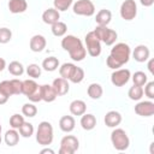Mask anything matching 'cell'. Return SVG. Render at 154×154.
Returning <instances> with one entry per match:
<instances>
[{
  "mask_svg": "<svg viewBox=\"0 0 154 154\" xmlns=\"http://www.w3.org/2000/svg\"><path fill=\"white\" fill-rule=\"evenodd\" d=\"M61 47L66 52H69L70 58L73 61H82L87 55V51H85L82 41L73 35L64 36V38L61 40Z\"/></svg>",
  "mask_w": 154,
  "mask_h": 154,
  "instance_id": "6da1fadb",
  "label": "cell"
},
{
  "mask_svg": "<svg viewBox=\"0 0 154 154\" xmlns=\"http://www.w3.org/2000/svg\"><path fill=\"white\" fill-rule=\"evenodd\" d=\"M53 126L49 122H41L36 130V142L41 146H49L53 142Z\"/></svg>",
  "mask_w": 154,
  "mask_h": 154,
  "instance_id": "7a4b0ae2",
  "label": "cell"
},
{
  "mask_svg": "<svg viewBox=\"0 0 154 154\" xmlns=\"http://www.w3.org/2000/svg\"><path fill=\"white\" fill-rule=\"evenodd\" d=\"M130 54H131V49H130L129 45H126L124 42L116 43L113 46V48L111 49V53H109L112 59L116 60V63L119 66H122V65H124V64H126L129 61Z\"/></svg>",
  "mask_w": 154,
  "mask_h": 154,
  "instance_id": "3957f363",
  "label": "cell"
},
{
  "mask_svg": "<svg viewBox=\"0 0 154 154\" xmlns=\"http://www.w3.org/2000/svg\"><path fill=\"white\" fill-rule=\"evenodd\" d=\"M22 94H24L31 102H38L42 100L41 99V85H38L34 79L23 81Z\"/></svg>",
  "mask_w": 154,
  "mask_h": 154,
  "instance_id": "277c9868",
  "label": "cell"
},
{
  "mask_svg": "<svg viewBox=\"0 0 154 154\" xmlns=\"http://www.w3.org/2000/svg\"><path fill=\"white\" fill-rule=\"evenodd\" d=\"M111 142H112L113 147L119 152L126 150L130 146L129 136L126 135L125 130H123V129H114L111 132Z\"/></svg>",
  "mask_w": 154,
  "mask_h": 154,
  "instance_id": "5b68a950",
  "label": "cell"
},
{
  "mask_svg": "<svg viewBox=\"0 0 154 154\" xmlns=\"http://www.w3.org/2000/svg\"><path fill=\"white\" fill-rule=\"evenodd\" d=\"M97 38L103 42L106 46H112L116 43V40L118 37V34L116 30L107 28V25H97L94 30Z\"/></svg>",
  "mask_w": 154,
  "mask_h": 154,
  "instance_id": "8992f818",
  "label": "cell"
},
{
  "mask_svg": "<svg viewBox=\"0 0 154 154\" xmlns=\"http://www.w3.org/2000/svg\"><path fill=\"white\" fill-rule=\"evenodd\" d=\"M84 42H85V51L88 52V54L93 58H96L101 54V41L97 38V36L95 35L94 31H90L85 35L84 37Z\"/></svg>",
  "mask_w": 154,
  "mask_h": 154,
  "instance_id": "52a82bcc",
  "label": "cell"
},
{
  "mask_svg": "<svg viewBox=\"0 0 154 154\" xmlns=\"http://www.w3.org/2000/svg\"><path fill=\"white\" fill-rule=\"evenodd\" d=\"M78 147H79V142L77 137L73 135H66L60 141L59 154H73L75 152H77Z\"/></svg>",
  "mask_w": 154,
  "mask_h": 154,
  "instance_id": "ba28073f",
  "label": "cell"
},
{
  "mask_svg": "<svg viewBox=\"0 0 154 154\" xmlns=\"http://www.w3.org/2000/svg\"><path fill=\"white\" fill-rule=\"evenodd\" d=\"M73 13L77 16L90 17L95 13V6L91 0H77L72 6Z\"/></svg>",
  "mask_w": 154,
  "mask_h": 154,
  "instance_id": "9c48e42d",
  "label": "cell"
},
{
  "mask_svg": "<svg viewBox=\"0 0 154 154\" xmlns=\"http://www.w3.org/2000/svg\"><path fill=\"white\" fill-rule=\"evenodd\" d=\"M137 14V5L135 0H125L120 5V17L124 20H132Z\"/></svg>",
  "mask_w": 154,
  "mask_h": 154,
  "instance_id": "30bf717a",
  "label": "cell"
},
{
  "mask_svg": "<svg viewBox=\"0 0 154 154\" xmlns=\"http://www.w3.org/2000/svg\"><path fill=\"white\" fill-rule=\"evenodd\" d=\"M131 77V73L128 69H117L111 75V82L116 87H123L125 85Z\"/></svg>",
  "mask_w": 154,
  "mask_h": 154,
  "instance_id": "8fae6325",
  "label": "cell"
},
{
  "mask_svg": "<svg viewBox=\"0 0 154 154\" xmlns=\"http://www.w3.org/2000/svg\"><path fill=\"white\" fill-rule=\"evenodd\" d=\"M136 114L141 117H152L154 114V102L152 101H140L135 106Z\"/></svg>",
  "mask_w": 154,
  "mask_h": 154,
  "instance_id": "7c38bea8",
  "label": "cell"
},
{
  "mask_svg": "<svg viewBox=\"0 0 154 154\" xmlns=\"http://www.w3.org/2000/svg\"><path fill=\"white\" fill-rule=\"evenodd\" d=\"M52 85H53V88H54V90H55V93H57L58 96L66 95V94L69 93V90H70V84H69L67 79H65V78H63V77L55 78V79L53 81Z\"/></svg>",
  "mask_w": 154,
  "mask_h": 154,
  "instance_id": "4fadbf2b",
  "label": "cell"
},
{
  "mask_svg": "<svg viewBox=\"0 0 154 154\" xmlns=\"http://www.w3.org/2000/svg\"><path fill=\"white\" fill-rule=\"evenodd\" d=\"M149 55H150V51H149V48H148L147 46H144V45H138V46L134 49V52H132L134 59H135L136 61H138V63H144V61H147V60L149 59Z\"/></svg>",
  "mask_w": 154,
  "mask_h": 154,
  "instance_id": "5bb4252c",
  "label": "cell"
},
{
  "mask_svg": "<svg viewBox=\"0 0 154 154\" xmlns=\"http://www.w3.org/2000/svg\"><path fill=\"white\" fill-rule=\"evenodd\" d=\"M46 45H47V41L45 38V36L42 35H34L31 38H30V49L32 52H42L45 48H46Z\"/></svg>",
  "mask_w": 154,
  "mask_h": 154,
  "instance_id": "9a60e30c",
  "label": "cell"
},
{
  "mask_svg": "<svg viewBox=\"0 0 154 154\" xmlns=\"http://www.w3.org/2000/svg\"><path fill=\"white\" fill-rule=\"evenodd\" d=\"M103 122L108 128H116L122 123V114L118 111H109L106 113Z\"/></svg>",
  "mask_w": 154,
  "mask_h": 154,
  "instance_id": "2e32d148",
  "label": "cell"
},
{
  "mask_svg": "<svg viewBox=\"0 0 154 154\" xmlns=\"http://www.w3.org/2000/svg\"><path fill=\"white\" fill-rule=\"evenodd\" d=\"M59 19H60V13H59V11L55 10L54 7H53V8H47V10L42 13V20H43V23H46V24L52 25V24L57 23Z\"/></svg>",
  "mask_w": 154,
  "mask_h": 154,
  "instance_id": "e0dca14e",
  "label": "cell"
},
{
  "mask_svg": "<svg viewBox=\"0 0 154 154\" xmlns=\"http://www.w3.org/2000/svg\"><path fill=\"white\" fill-rule=\"evenodd\" d=\"M57 93L51 84H43L41 85V99L46 102H53L57 99Z\"/></svg>",
  "mask_w": 154,
  "mask_h": 154,
  "instance_id": "ac0fdd59",
  "label": "cell"
},
{
  "mask_svg": "<svg viewBox=\"0 0 154 154\" xmlns=\"http://www.w3.org/2000/svg\"><path fill=\"white\" fill-rule=\"evenodd\" d=\"M28 8V2L26 0H10L8 1V10L11 13L18 14L25 12Z\"/></svg>",
  "mask_w": 154,
  "mask_h": 154,
  "instance_id": "d6986e66",
  "label": "cell"
},
{
  "mask_svg": "<svg viewBox=\"0 0 154 154\" xmlns=\"http://www.w3.org/2000/svg\"><path fill=\"white\" fill-rule=\"evenodd\" d=\"M81 126L82 129L89 131L96 126V118L91 113H84L81 116Z\"/></svg>",
  "mask_w": 154,
  "mask_h": 154,
  "instance_id": "ffe728a7",
  "label": "cell"
},
{
  "mask_svg": "<svg viewBox=\"0 0 154 154\" xmlns=\"http://www.w3.org/2000/svg\"><path fill=\"white\" fill-rule=\"evenodd\" d=\"M76 122L72 116H63L59 120V128L64 132H71L75 129Z\"/></svg>",
  "mask_w": 154,
  "mask_h": 154,
  "instance_id": "44dd1931",
  "label": "cell"
},
{
  "mask_svg": "<svg viewBox=\"0 0 154 154\" xmlns=\"http://www.w3.org/2000/svg\"><path fill=\"white\" fill-rule=\"evenodd\" d=\"M70 112L73 116H82L87 111V105L83 100H73L70 103Z\"/></svg>",
  "mask_w": 154,
  "mask_h": 154,
  "instance_id": "7402d4cb",
  "label": "cell"
},
{
  "mask_svg": "<svg viewBox=\"0 0 154 154\" xmlns=\"http://www.w3.org/2000/svg\"><path fill=\"white\" fill-rule=\"evenodd\" d=\"M111 19H112V13L109 10H106V8L100 10L95 17V22L97 25H108Z\"/></svg>",
  "mask_w": 154,
  "mask_h": 154,
  "instance_id": "603a6c76",
  "label": "cell"
},
{
  "mask_svg": "<svg viewBox=\"0 0 154 154\" xmlns=\"http://www.w3.org/2000/svg\"><path fill=\"white\" fill-rule=\"evenodd\" d=\"M4 141L5 143L8 146V147H13L18 143L19 141V132L17 131V129H10L5 132V136H4Z\"/></svg>",
  "mask_w": 154,
  "mask_h": 154,
  "instance_id": "cb8c5ba5",
  "label": "cell"
},
{
  "mask_svg": "<svg viewBox=\"0 0 154 154\" xmlns=\"http://www.w3.org/2000/svg\"><path fill=\"white\" fill-rule=\"evenodd\" d=\"M87 93H88L90 99L99 100L103 94V89L99 83H91V84H89V87L87 89Z\"/></svg>",
  "mask_w": 154,
  "mask_h": 154,
  "instance_id": "d4e9b609",
  "label": "cell"
},
{
  "mask_svg": "<svg viewBox=\"0 0 154 154\" xmlns=\"http://www.w3.org/2000/svg\"><path fill=\"white\" fill-rule=\"evenodd\" d=\"M58 67H59V60L55 57H48L42 61V69L48 72H53Z\"/></svg>",
  "mask_w": 154,
  "mask_h": 154,
  "instance_id": "484cf974",
  "label": "cell"
},
{
  "mask_svg": "<svg viewBox=\"0 0 154 154\" xmlns=\"http://www.w3.org/2000/svg\"><path fill=\"white\" fill-rule=\"evenodd\" d=\"M52 34L54 35V36H57V37H61V36H64L65 34H66V31H67V25L64 23V22H60V20H58L57 23H54V24H52Z\"/></svg>",
  "mask_w": 154,
  "mask_h": 154,
  "instance_id": "4316f807",
  "label": "cell"
},
{
  "mask_svg": "<svg viewBox=\"0 0 154 154\" xmlns=\"http://www.w3.org/2000/svg\"><path fill=\"white\" fill-rule=\"evenodd\" d=\"M75 67H76V65L72 64V63H64V64L59 67L60 77H63V78H65V79L69 81V78L71 77V75H72Z\"/></svg>",
  "mask_w": 154,
  "mask_h": 154,
  "instance_id": "83f0119b",
  "label": "cell"
},
{
  "mask_svg": "<svg viewBox=\"0 0 154 154\" xmlns=\"http://www.w3.org/2000/svg\"><path fill=\"white\" fill-rule=\"evenodd\" d=\"M128 96H129L130 100H134V101L141 100L142 96H143V88L140 87V85L134 84L132 87H130V89L128 91Z\"/></svg>",
  "mask_w": 154,
  "mask_h": 154,
  "instance_id": "f1b7e54d",
  "label": "cell"
},
{
  "mask_svg": "<svg viewBox=\"0 0 154 154\" xmlns=\"http://www.w3.org/2000/svg\"><path fill=\"white\" fill-rule=\"evenodd\" d=\"M8 69V72L12 75V76H22L24 73V66L22 65V63L14 60V61H11L7 66Z\"/></svg>",
  "mask_w": 154,
  "mask_h": 154,
  "instance_id": "f546056e",
  "label": "cell"
},
{
  "mask_svg": "<svg viewBox=\"0 0 154 154\" xmlns=\"http://www.w3.org/2000/svg\"><path fill=\"white\" fill-rule=\"evenodd\" d=\"M131 78H132L134 84L140 85V87H143V85L148 82V77H147V75H146L143 71H136V72L132 75Z\"/></svg>",
  "mask_w": 154,
  "mask_h": 154,
  "instance_id": "4dcf8cb0",
  "label": "cell"
},
{
  "mask_svg": "<svg viewBox=\"0 0 154 154\" xmlns=\"http://www.w3.org/2000/svg\"><path fill=\"white\" fill-rule=\"evenodd\" d=\"M18 130H19L20 136H23V137L28 138V137H31V136H32V134H34V125H32L31 123L24 122V123L20 125V128H19Z\"/></svg>",
  "mask_w": 154,
  "mask_h": 154,
  "instance_id": "1f68e13d",
  "label": "cell"
},
{
  "mask_svg": "<svg viewBox=\"0 0 154 154\" xmlns=\"http://www.w3.org/2000/svg\"><path fill=\"white\" fill-rule=\"evenodd\" d=\"M83 79H84V71H83V69L76 66L73 72H72V75H71V77L69 78V81L72 82V83H81Z\"/></svg>",
  "mask_w": 154,
  "mask_h": 154,
  "instance_id": "d6a6232c",
  "label": "cell"
},
{
  "mask_svg": "<svg viewBox=\"0 0 154 154\" xmlns=\"http://www.w3.org/2000/svg\"><path fill=\"white\" fill-rule=\"evenodd\" d=\"M22 113H23V116H25V117L32 118V117H35L36 113H37V107H36L34 103H24L23 107H22Z\"/></svg>",
  "mask_w": 154,
  "mask_h": 154,
  "instance_id": "836d02e7",
  "label": "cell"
},
{
  "mask_svg": "<svg viewBox=\"0 0 154 154\" xmlns=\"http://www.w3.org/2000/svg\"><path fill=\"white\" fill-rule=\"evenodd\" d=\"M41 72L42 70L37 64H29L26 66V73L31 78H38L41 76Z\"/></svg>",
  "mask_w": 154,
  "mask_h": 154,
  "instance_id": "e575fe53",
  "label": "cell"
},
{
  "mask_svg": "<svg viewBox=\"0 0 154 154\" xmlns=\"http://www.w3.org/2000/svg\"><path fill=\"white\" fill-rule=\"evenodd\" d=\"M72 2H73V0H54L53 5H54V8L60 12V11L69 10L70 6L72 5Z\"/></svg>",
  "mask_w": 154,
  "mask_h": 154,
  "instance_id": "d590c367",
  "label": "cell"
},
{
  "mask_svg": "<svg viewBox=\"0 0 154 154\" xmlns=\"http://www.w3.org/2000/svg\"><path fill=\"white\" fill-rule=\"evenodd\" d=\"M24 122H25V120H24L23 116L18 114V113H16V114L11 116V118H10V125H11V128L17 129V130L20 128V125H22Z\"/></svg>",
  "mask_w": 154,
  "mask_h": 154,
  "instance_id": "8d00e7d4",
  "label": "cell"
},
{
  "mask_svg": "<svg viewBox=\"0 0 154 154\" xmlns=\"http://www.w3.org/2000/svg\"><path fill=\"white\" fill-rule=\"evenodd\" d=\"M0 91H2L8 97L11 95H14L13 94V88H12L11 81H2V82H0Z\"/></svg>",
  "mask_w": 154,
  "mask_h": 154,
  "instance_id": "74e56055",
  "label": "cell"
},
{
  "mask_svg": "<svg viewBox=\"0 0 154 154\" xmlns=\"http://www.w3.org/2000/svg\"><path fill=\"white\" fill-rule=\"evenodd\" d=\"M12 38V31L8 28H0V43L5 45Z\"/></svg>",
  "mask_w": 154,
  "mask_h": 154,
  "instance_id": "f35d334b",
  "label": "cell"
},
{
  "mask_svg": "<svg viewBox=\"0 0 154 154\" xmlns=\"http://www.w3.org/2000/svg\"><path fill=\"white\" fill-rule=\"evenodd\" d=\"M11 83H12V88H13V94L14 95H19L22 94V90H23V82L17 79V78H13L11 79Z\"/></svg>",
  "mask_w": 154,
  "mask_h": 154,
  "instance_id": "ab89813d",
  "label": "cell"
},
{
  "mask_svg": "<svg viewBox=\"0 0 154 154\" xmlns=\"http://www.w3.org/2000/svg\"><path fill=\"white\" fill-rule=\"evenodd\" d=\"M143 94H146V96L150 100L154 99V82H147L144 84Z\"/></svg>",
  "mask_w": 154,
  "mask_h": 154,
  "instance_id": "60d3db41",
  "label": "cell"
},
{
  "mask_svg": "<svg viewBox=\"0 0 154 154\" xmlns=\"http://www.w3.org/2000/svg\"><path fill=\"white\" fill-rule=\"evenodd\" d=\"M106 64H107V66L109 67V69H113V70H117V69H119L120 66L116 63V60H113L112 59V57L111 55H108L107 57V59H106Z\"/></svg>",
  "mask_w": 154,
  "mask_h": 154,
  "instance_id": "b9f144b4",
  "label": "cell"
},
{
  "mask_svg": "<svg viewBox=\"0 0 154 154\" xmlns=\"http://www.w3.org/2000/svg\"><path fill=\"white\" fill-rule=\"evenodd\" d=\"M7 100H8V96H7V95H5L2 91H0V105L6 103V102H7Z\"/></svg>",
  "mask_w": 154,
  "mask_h": 154,
  "instance_id": "7bdbcfd3",
  "label": "cell"
},
{
  "mask_svg": "<svg viewBox=\"0 0 154 154\" xmlns=\"http://www.w3.org/2000/svg\"><path fill=\"white\" fill-rule=\"evenodd\" d=\"M140 2H141V5H143L146 7H149L154 4V0H140Z\"/></svg>",
  "mask_w": 154,
  "mask_h": 154,
  "instance_id": "ee69618b",
  "label": "cell"
},
{
  "mask_svg": "<svg viewBox=\"0 0 154 154\" xmlns=\"http://www.w3.org/2000/svg\"><path fill=\"white\" fill-rule=\"evenodd\" d=\"M153 64H154V60H153V59H150V60H149V63H148V70H149V72H150V73H154Z\"/></svg>",
  "mask_w": 154,
  "mask_h": 154,
  "instance_id": "f6af8a7d",
  "label": "cell"
},
{
  "mask_svg": "<svg viewBox=\"0 0 154 154\" xmlns=\"http://www.w3.org/2000/svg\"><path fill=\"white\" fill-rule=\"evenodd\" d=\"M5 67H6V61H5V59L0 58V72H1Z\"/></svg>",
  "mask_w": 154,
  "mask_h": 154,
  "instance_id": "bcb514c9",
  "label": "cell"
},
{
  "mask_svg": "<svg viewBox=\"0 0 154 154\" xmlns=\"http://www.w3.org/2000/svg\"><path fill=\"white\" fill-rule=\"evenodd\" d=\"M45 153H49V154H54V150L51 149V148H45L41 150V154H45Z\"/></svg>",
  "mask_w": 154,
  "mask_h": 154,
  "instance_id": "7dc6e473",
  "label": "cell"
},
{
  "mask_svg": "<svg viewBox=\"0 0 154 154\" xmlns=\"http://www.w3.org/2000/svg\"><path fill=\"white\" fill-rule=\"evenodd\" d=\"M0 143H1V134H0Z\"/></svg>",
  "mask_w": 154,
  "mask_h": 154,
  "instance_id": "c3c4849f",
  "label": "cell"
},
{
  "mask_svg": "<svg viewBox=\"0 0 154 154\" xmlns=\"http://www.w3.org/2000/svg\"><path fill=\"white\" fill-rule=\"evenodd\" d=\"M0 134H1V125H0Z\"/></svg>",
  "mask_w": 154,
  "mask_h": 154,
  "instance_id": "681fc988",
  "label": "cell"
}]
</instances>
